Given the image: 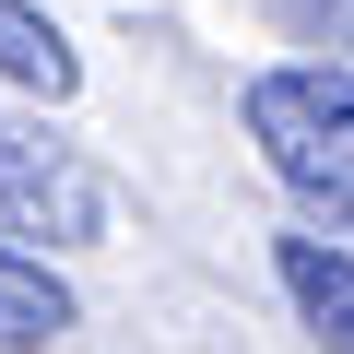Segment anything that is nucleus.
Returning <instances> with one entry per match:
<instances>
[{"instance_id":"1","label":"nucleus","mask_w":354,"mask_h":354,"mask_svg":"<svg viewBox=\"0 0 354 354\" xmlns=\"http://www.w3.org/2000/svg\"><path fill=\"white\" fill-rule=\"evenodd\" d=\"M248 142L272 153L283 189H307L330 225H354V71L330 59H283L248 83Z\"/></svg>"},{"instance_id":"2","label":"nucleus","mask_w":354,"mask_h":354,"mask_svg":"<svg viewBox=\"0 0 354 354\" xmlns=\"http://www.w3.org/2000/svg\"><path fill=\"white\" fill-rule=\"evenodd\" d=\"M0 236H48V248H95L106 236V177L59 142H36L24 118H0Z\"/></svg>"},{"instance_id":"3","label":"nucleus","mask_w":354,"mask_h":354,"mask_svg":"<svg viewBox=\"0 0 354 354\" xmlns=\"http://www.w3.org/2000/svg\"><path fill=\"white\" fill-rule=\"evenodd\" d=\"M59 330H71V283L24 248H0V354H48Z\"/></svg>"},{"instance_id":"4","label":"nucleus","mask_w":354,"mask_h":354,"mask_svg":"<svg viewBox=\"0 0 354 354\" xmlns=\"http://www.w3.org/2000/svg\"><path fill=\"white\" fill-rule=\"evenodd\" d=\"M283 295L307 307V330H319L330 354H354V260H342V248H319V236H283Z\"/></svg>"},{"instance_id":"5","label":"nucleus","mask_w":354,"mask_h":354,"mask_svg":"<svg viewBox=\"0 0 354 354\" xmlns=\"http://www.w3.org/2000/svg\"><path fill=\"white\" fill-rule=\"evenodd\" d=\"M0 83H24V95H71L83 83V59L59 48V24L36 0H0Z\"/></svg>"}]
</instances>
